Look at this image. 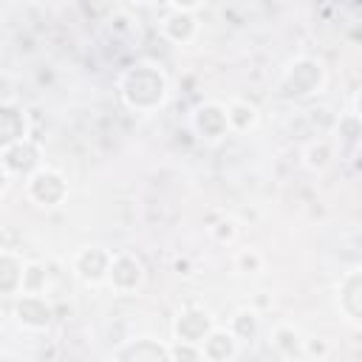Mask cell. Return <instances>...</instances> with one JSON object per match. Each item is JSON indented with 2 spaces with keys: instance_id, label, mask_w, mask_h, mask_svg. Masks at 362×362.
<instances>
[{
  "instance_id": "1",
  "label": "cell",
  "mask_w": 362,
  "mask_h": 362,
  "mask_svg": "<svg viewBox=\"0 0 362 362\" xmlns=\"http://www.w3.org/2000/svg\"><path fill=\"white\" fill-rule=\"evenodd\" d=\"M201 122H206V124H209V116H204V110H198V124H201ZM201 133H204V136H209V139H218V136L223 133V127H221V130H209V127H201Z\"/></svg>"
}]
</instances>
